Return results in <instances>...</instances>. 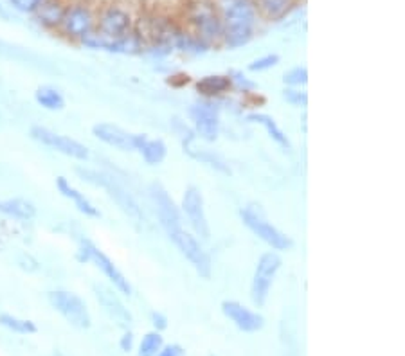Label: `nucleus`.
I'll return each instance as SVG.
<instances>
[{
  "label": "nucleus",
  "mask_w": 405,
  "mask_h": 356,
  "mask_svg": "<svg viewBox=\"0 0 405 356\" xmlns=\"http://www.w3.org/2000/svg\"><path fill=\"white\" fill-rule=\"evenodd\" d=\"M76 173L80 175V178L83 182H87V184L90 185H96V188H101L109 192V197L116 202L117 207L125 212L126 216L132 218L133 223H143V214H140V209L139 205H137V202L133 200L132 195H128V191H126L114 176L90 168H76Z\"/></svg>",
  "instance_id": "obj_1"
},
{
  "label": "nucleus",
  "mask_w": 405,
  "mask_h": 356,
  "mask_svg": "<svg viewBox=\"0 0 405 356\" xmlns=\"http://www.w3.org/2000/svg\"><path fill=\"white\" fill-rule=\"evenodd\" d=\"M76 257L81 263H92L97 270H101L103 276L114 284V288L119 293H123V295H130V293H132V286H130L128 279H126V277L123 276V272L114 264V261L110 259L107 254L101 252L99 248L90 240L81 238L80 245H78Z\"/></svg>",
  "instance_id": "obj_2"
},
{
  "label": "nucleus",
  "mask_w": 405,
  "mask_h": 356,
  "mask_svg": "<svg viewBox=\"0 0 405 356\" xmlns=\"http://www.w3.org/2000/svg\"><path fill=\"white\" fill-rule=\"evenodd\" d=\"M47 300L52 309H56L73 328L89 329L92 326L89 306L78 293L67 292V290H52L47 293Z\"/></svg>",
  "instance_id": "obj_3"
},
{
  "label": "nucleus",
  "mask_w": 405,
  "mask_h": 356,
  "mask_svg": "<svg viewBox=\"0 0 405 356\" xmlns=\"http://www.w3.org/2000/svg\"><path fill=\"white\" fill-rule=\"evenodd\" d=\"M241 220L260 240L276 250H289L292 247V240L267 220L265 212L261 211L260 205H247L241 209Z\"/></svg>",
  "instance_id": "obj_4"
},
{
  "label": "nucleus",
  "mask_w": 405,
  "mask_h": 356,
  "mask_svg": "<svg viewBox=\"0 0 405 356\" xmlns=\"http://www.w3.org/2000/svg\"><path fill=\"white\" fill-rule=\"evenodd\" d=\"M29 135L32 140H37L38 145L45 146V148H51L52 152L61 153V155L68 156V159L74 160H87L90 156L89 148L80 142V140L73 139V137L64 135V133H58L51 128H45V126H32L29 130Z\"/></svg>",
  "instance_id": "obj_5"
},
{
  "label": "nucleus",
  "mask_w": 405,
  "mask_h": 356,
  "mask_svg": "<svg viewBox=\"0 0 405 356\" xmlns=\"http://www.w3.org/2000/svg\"><path fill=\"white\" fill-rule=\"evenodd\" d=\"M281 269V257L276 252H267L260 257L254 270L253 284H250V299L258 308L265 305L269 299L270 288H272L276 274Z\"/></svg>",
  "instance_id": "obj_6"
},
{
  "label": "nucleus",
  "mask_w": 405,
  "mask_h": 356,
  "mask_svg": "<svg viewBox=\"0 0 405 356\" xmlns=\"http://www.w3.org/2000/svg\"><path fill=\"white\" fill-rule=\"evenodd\" d=\"M92 135L107 146L119 149V152H139L143 142L148 139L145 133H130L112 123H97L92 126Z\"/></svg>",
  "instance_id": "obj_7"
},
{
  "label": "nucleus",
  "mask_w": 405,
  "mask_h": 356,
  "mask_svg": "<svg viewBox=\"0 0 405 356\" xmlns=\"http://www.w3.org/2000/svg\"><path fill=\"white\" fill-rule=\"evenodd\" d=\"M168 236L173 243L177 245L182 256L195 266L198 276L204 277V279H209V277H211V257H209V254L202 248V245L198 243L197 238L186 233L184 228H177V231L169 233Z\"/></svg>",
  "instance_id": "obj_8"
},
{
  "label": "nucleus",
  "mask_w": 405,
  "mask_h": 356,
  "mask_svg": "<svg viewBox=\"0 0 405 356\" xmlns=\"http://www.w3.org/2000/svg\"><path fill=\"white\" fill-rule=\"evenodd\" d=\"M182 211L188 216L189 223H191L193 231L197 233V236L207 241L209 236H211V228H209L207 216H205L204 197H202L200 189L195 188V185L186 189L184 198H182Z\"/></svg>",
  "instance_id": "obj_9"
},
{
  "label": "nucleus",
  "mask_w": 405,
  "mask_h": 356,
  "mask_svg": "<svg viewBox=\"0 0 405 356\" xmlns=\"http://www.w3.org/2000/svg\"><path fill=\"white\" fill-rule=\"evenodd\" d=\"M94 27V16L89 8H85L81 4L67 6L65 8L64 20H61V32L65 37L73 38V40H83L87 35L92 32Z\"/></svg>",
  "instance_id": "obj_10"
},
{
  "label": "nucleus",
  "mask_w": 405,
  "mask_h": 356,
  "mask_svg": "<svg viewBox=\"0 0 405 356\" xmlns=\"http://www.w3.org/2000/svg\"><path fill=\"white\" fill-rule=\"evenodd\" d=\"M150 192H152L153 204H155L157 216H159V221H161L166 234L173 233V231H177V228H182L181 211H179V207L175 205L173 198L168 195V191H166L161 184H152Z\"/></svg>",
  "instance_id": "obj_11"
},
{
  "label": "nucleus",
  "mask_w": 405,
  "mask_h": 356,
  "mask_svg": "<svg viewBox=\"0 0 405 356\" xmlns=\"http://www.w3.org/2000/svg\"><path fill=\"white\" fill-rule=\"evenodd\" d=\"M195 130L198 135L204 140L213 142L218 137V128H220V121H218V106L209 101H202V103L193 104L189 110Z\"/></svg>",
  "instance_id": "obj_12"
},
{
  "label": "nucleus",
  "mask_w": 405,
  "mask_h": 356,
  "mask_svg": "<svg viewBox=\"0 0 405 356\" xmlns=\"http://www.w3.org/2000/svg\"><path fill=\"white\" fill-rule=\"evenodd\" d=\"M94 295H96L97 302L101 305L103 312L110 317L121 328H128L133 322L132 313L128 312L123 300L116 293V290L104 286V284H94Z\"/></svg>",
  "instance_id": "obj_13"
},
{
  "label": "nucleus",
  "mask_w": 405,
  "mask_h": 356,
  "mask_svg": "<svg viewBox=\"0 0 405 356\" xmlns=\"http://www.w3.org/2000/svg\"><path fill=\"white\" fill-rule=\"evenodd\" d=\"M222 312L227 317L240 331L243 333H256L263 329L265 326V319L258 312L245 308L243 305L236 302V300H224L222 302Z\"/></svg>",
  "instance_id": "obj_14"
},
{
  "label": "nucleus",
  "mask_w": 405,
  "mask_h": 356,
  "mask_svg": "<svg viewBox=\"0 0 405 356\" xmlns=\"http://www.w3.org/2000/svg\"><path fill=\"white\" fill-rule=\"evenodd\" d=\"M56 189H58V192H60L61 197L73 202L74 207H76L78 211L81 212V214H85V216H89V218L99 216V211H97V207H94L92 202L85 197V192H81L80 189L74 188V185L71 184V182H68L65 176H58L56 178Z\"/></svg>",
  "instance_id": "obj_15"
},
{
  "label": "nucleus",
  "mask_w": 405,
  "mask_h": 356,
  "mask_svg": "<svg viewBox=\"0 0 405 356\" xmlns=\"http://www.w3.org/2000/svg\"><path fill=\"white\" fill-rule=\"evenodd\" d=\"M0 214L18 221H31L37 216V207L25 198H0Z\"/></svg>",
  "instance_id": "obj_16"
},
{
  "label": "nucleus",
  "mask_w": 405,
  "mask_h": 356,
  "mask_svg": "<svg viewBox=\"0 0 405 356\" xmlns=\"http://www.w3.org/2000/svg\"><path fill=\"white\" fill-rule=\"evenodd\" d=\"M65 8H67V6H65L61 0H44L40 8L37 9L38 20H40V24H44L45 27H60L61 20H64Z\"/></svg>",
  "instance_id": "obj_17"
},
{
  "label": "nucleus",
  "mask_w": 405,
  "mask_h": 356,
  "mask_svg": "<svg viewBox=\"0 0 405 356\" xmlns=\"http://www.w3.org/2000/svg\"><path fill=\"white\" fill-rule=\"evenodd\" d=\"M35 101L38 103V106H42L44 110L49 112H60L65 109V97L64 94L58 90L56 87H51V85H42L35 90Z\"/></svg>",
  "instance_id": "obj_18"
},
{
  "label": "nucleus",
  "mask_w": 405,
  "mask_h": 356,
  "mask_svg": "<svg viewBox=\"0 0 405 356\" xmlns=\"http://www.w3.org/2000/svg\"><path fill=\"white\" fill-rule=\"evenodd\" d=\"M126 25H128V20H126V16L123 15V13L119 11L104 13V15L101 16L99 22V35L117 40V38L126 31Z\"/></svg>",
  "instance_id": "obj_19"
},
{
  "label": "nucleus",
  "mask_w": 405,
  "mask_h": 356,
  "mask_svg": "<svg viewBox=\"0 0 405 356\" xmlns=\"http://www.w3.org/2000/svg\"><path fill=\"white\" fill-rule=\"evenodd\" d=\"M231 85H233V80L229 76H205L197 83V90L202 96L214 97L229 90Z\"/></svg>",
  "instance_id": "obj_20"
},
{
  "label": "nucleus",
  "mask_w": 405,
  "mask_h": 356,
  "mask_svg": "<svg viewBox=\"0 0 405 356\" xmlns=\"http://www.w3.org/2000/svg\"><path fill=\"white\" fill-rule=\"evenodd\" d=\"M0 326L16 335H35L38 331L37 324L32 320L20 319L11 313H0Z\"/></svg>",
  "instance_id": "obj_21"
},
{
  "label": "nucleus",
  "mask_w": 405,
  "mask_h": 356,
  "mask_svg": "<svg viewBox=\"0 0 405 356\" xmlns=\"http://www.w3.org/2000/svg\"><path fill=\"white\" fill-rule=\"evenodd\" d=\"M140 155L146 160V164L157 166L161 164L162 160L168 155V148H166L164 140L161 139H146L140 146Z\"/></svg>",
  "instance_id": "obj_22"
},
{
  "label": "nucleus",
  "mask_w": 405,
  "mask_h": 356,
  "mask_svg": "<svg viewBox=\"0 0 405 356\" xmlns=\"http://www.w3.org/2000/svg\"><path fill=\"white\" fill-rule=\"evenodd\" d=\"M247 119H249L250 123L261 124V126L267 130V133H269V135L272 137L274 140H276L277 145L283 146V148H290L289 139H286V135L283 133V130L277 126V123L272 119V117L267 116V113H250V116H247Z\"/></svg>",
  "instance_id": "obj_23"
},
{
  "label": "nucleus",
  "mask_w": 405,
  "mask_h": 356,
  "mask_svg": "<svg viewBox=\"0 0 405 356\" xmlns=\"http://www.w3.org/2000/svg\"><path fill=\"white\" fill-rule=\"evenodd\" d=\"M164 345V338L159 331H150L143 336V340L139 344V356H155L157 352L161 351V348Z\"/></svg>",
  "instance_id": "obj_24"
},
{
  "label": "nucleus",
  "mask_w": 405,
  "mask_h": 356,
  "mask_svg": "<svg viewBox=\"0 0 405 356\" xmlns=\"http://www.w3.org/2000/svg\"><path fill=\"white\" fill-rule=\"evenodd\" d=\"M283 81L290 85V87H301V85H306V81H308V73H306V68L301 67L292 68L290 73L285 74Z\"/></svg>",
  "instance_id": "obj_25"
},
{
  "label": "nucleus",
  "mask_w": 405,
  "mask_h": 356,
  "mask_svg": "<svg viewBox=\"0 0 405 356\" xmlns=\"http://www.w3.org/2000/svg\"><path fill=\"white\" fill-rule=\"evenodd\" d=\"M13 4V8H16L18 11L24 13H37V9L40 8L44 0H9Z\"/></svg>",
  "instance_id": "obj_26"
},
{
  "label": "nucleus",
  "mask_w": 405,
  "mask_h": 356,
  "mask_svg": "<svg viewBox=\"0 0 405 356\" xmlns=\"http://www.w3.org/2000/svg\"><path fill=\"white\" fill-rule=\"evenodd\" d=\"M277 61H279V58H277L276 54H272V56H265V58H261V60H256L254 63L249 65V68L253 70V73H260V70H267V68L274 67Z\"/></svg>",
  "instance_id": "obj_27"
},
{
  "label": "nucleus",
  "mask_w": 405,
  "mask_h": 356,
  "mask_svg": "<svg viewBox=\"0 0 405 356\" xmlns=\"http://www.w3.org/2000/svg\"><path fill=\"white\" fill-rule=\"evenodd\" d=\"M184 355V349L179 344H169V345H162L161 351L157 352L155 356H182Z\"/></svg>",
  "instance_id": "obj_28"
},
{
  "label": "nucleus",
  "mask_w": 405,
  "mask_h": 356,
  "mask_svg": "<svg viewBox=\"0 0 405 356\" xmlns=\"http://www.w3.org/2000/svg\"><path fill=\"white\" fill-rule=\"evenodd\" d=\"M152 324L153 328H155V331H164L166 328H168V319H166V315H162V313L159 312H153L152 313Z\"/></svg>",
  "instance_id": "obj_29"
},
{
  "label": "nucleus",
  "mask_w": 405,
  "mask_h": 356,
  "mask_svg": "<svg viewBox=\"0 0 405 356\" xmlns=\"http://www.w3.org/2000/svg\"><path fill=\"white\" fill-rule=\"evenodd\" d=\"M119 348H121V351H125V352L132 351V349H133V335H132V331H126L125 335L121 336Z\"/></svg>",
  "instance_id": "obj_30"
},
{
  "label": "nucleus",
  "mask_w": 405,
  "mask_h": 356,
  "mask_svg": "<svg viewBox=\"0 0 405 356\" xmlns=\"http://www.w3.org/2000/svg\"><path fill=\"white\" fill-rule=\"evenodd\" d=\"M285 97L290 101V103H294V104H306V96H305V94H303V96H301V94L297 92V96L294 97L292 90H286Z\"/></svg>",
  "instance_id": "obj_31"
},
{
  "label": "nucleus",
  "mask_w": 405,
  "mask_h": 356,
  "mask_svg": "<svg viewBox=\"0 0 405 356\" xmlns=\"http://www.w3.org/2000/svg\"><path fill=\"white\" fill-rule=\"evenodd\" d=\"M234 80H236V81H238V83H240V85H245V87H249V88H253V87H254V85H253V83H249V81H247V80H243V78H241V76L234 78Z\"/></svg>",
  "instance_id": "obj_32"
},
{
  "label": "nucleus",
  "mask_w": 405,
  "mask_h": 356,
  "mask_svg": "<svg viewBox=\"0 0 405 356\" xmlns=\"http://www.w3.org/2000/svg\"><path fill=\"white\" fill-rule=\"evenodd\" d=\"M0 16H6V13H4V9H2V6H0Z\"/></svg>",
  "instance_id": "obj_33"
},
{
  "label": "nucleus",
  "mask_w": 405,
  "mask_h": 356,
  "mask_svg": "<svg viewBox=\"0 0 405 356\" xmlns=\"http://www.w3.org/2000/svg\"><path fill=\"white\" fill-rule=\"evenodd\" d=\"M54 356H64V355H61V352H54Z\"/></svg>",
  "instance_id": "obj_34"
}]
</instances>
